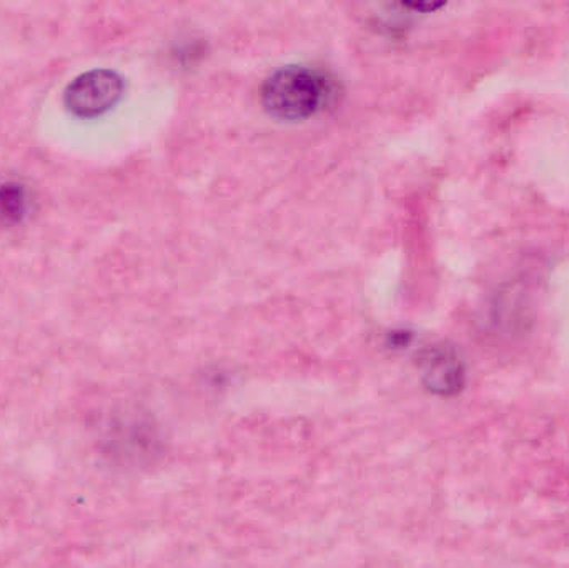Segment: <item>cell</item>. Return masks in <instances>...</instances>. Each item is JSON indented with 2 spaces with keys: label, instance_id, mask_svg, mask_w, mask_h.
<instances>
[{
  "label": "cell",
  "instance_id": "3",
  "mask_svg": "<svg viewBox=\"0 0 569 568\" xmlns=\"http://www.w3.org/2000/svg\"><path fill=\"white\" fill-rule=\"evenodd\" d=\"M421 373L428 389L437 396H455L465 383L463 363L448 347L428 349L421 357Z\"/></svg>",
  "mask_w": 569,
  "mask_h": 568
},
{
  "label": "cell",
  "instance_id": "1",
  "mask_svg": "<svg viewBox=\"0 0 569 568\" xmlns=\"http://www.w3.org/2000/svg\"><path fill=\"white\" fill-rule=\"evenodd\" d=\"M333 80L311 67H284L273 73L262 89L263 107L277 119L305 120L333 102Z\"/></svg>",
  "mask_w": 569,
  "mask_h": 568
},
{
  "label": "cell",
  "instance_id": "2",
  "mask_svg": "<svg viewBox=\"0 0 569 568\" xmlns=\"http://www.w3.org/2000/svg\"><path fill=\"white\" fill-rule=\"evenodd\" d=\"M123 93V80L112 70H93L77 77L66 92V103L76 116L97 117L112 109Z\"/></svg>",
  "mask_w": 569,
  "mask_h": 568
},
{
  "label": "cell",
  "instance_id": "4",
  "mask_svg": "<svg viewBox=\"0 0 569 568\" xmlns=\"http://www.w3.org/2000/svg\"><path fill=\"white\" fill-rule=\"evenodd\" d=\"M30 203L29 190L22 183L0 182V222L17 223L26 219Z\"/></svg>",
  "mask_w": 569,
  "mask_h": 568
}]
</instances>
